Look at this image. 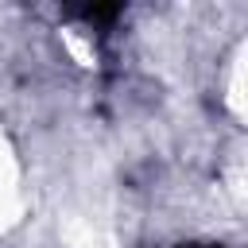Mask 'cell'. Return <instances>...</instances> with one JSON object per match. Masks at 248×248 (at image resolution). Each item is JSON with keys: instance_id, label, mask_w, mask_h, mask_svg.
Here are the masks:
<instances>
[{"instance_id": "1", "label": "cell", "mask_w": 248, "mask_h": 248, "mask_svg": "<svg viewBox=\"0 0 248 248\" xmlns=\"http://www.w3.org/2000/svg\"><path fill=\"white\" fill-rule=\"evenodd\" d=\"M23 167L16 155V143L8 140V132H0V232L16 229L23 217Z\"/></svg>"}, {"instance_id": "2", "label": "cell", "mask_w": 248, "mask_h": 248, "mask_svg": "<svg viewBox=\"0 0 248 248\" xmlns=\"http://www.w3.org/2000/svg\"><path fill=\"white\" fill-rule=\"evenodd\" d=\"M225 105L248 128V39L232 54V66H229V78H225Z\"/></svg>"}]
</instances>
